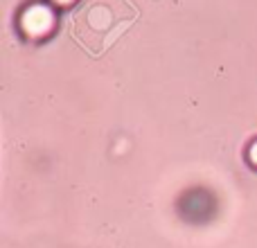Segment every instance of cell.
Here are the masks:
<instances>
[{"label":"cell","mask_w":257,"mask_h":248,"mask_svg":"<svg viewBox=\"0 0 257 248\" xmlns=\"http://www.w3.org/2000/svg\"><path fill=\"white\" fill-rule=\"evenodd\" d=\"M54 25V14L45 5H32L23 12L21 16V27L27 36H45Z\"/></svg>","instance_id":"6da1fadb"},{"label":"cell","mask_w":257,"mask_h":248,"mask_svg":"<svg viewBox=\"0 0 257 248\" xmlns=\"http://www.w3.org/2000/svg\"><path fill=\"white\" fill-rule=\"evenodd\" d=\"M250 160H253V163H257V142L253 145V149H250Z\"/></svg>","instance_id":"7a4b0ae2"},{"label":"cell","mask_w":257,"mask_h":248,"mask_svg":"<svg viewBox=\"0 0 257 248\" xmlns=\"http://www.w3.org/2000/svg\"><path fill=\"white\" fill-rule=\"evenodd\" d=\"M57 3H61V5H66V3H72V0H57Z\"/></svg>","instance_id":"3957f363"}]
</instances>
